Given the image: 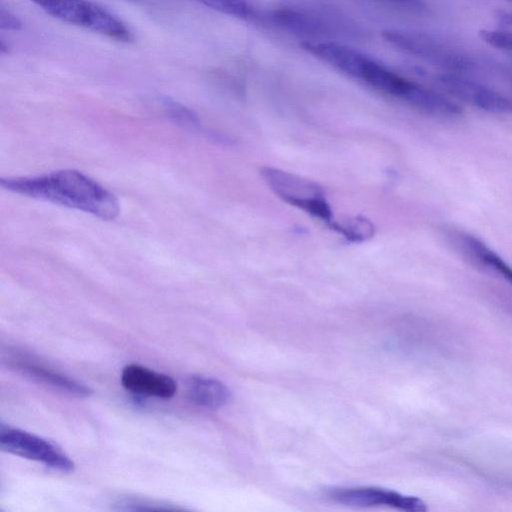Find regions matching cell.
Wrapping results in <instances>:
<instances>
[{
	"mask_svg": "<svg viewBox=\"0 0 512 512\" xmlns=\"http://www.w3.org/2000/svg\"><path fill=\"white\" fill-rule=\"evenodd\" d=\"M199 3L215 11L226 15L245 19L252 11L247 0H196Z\"/></svg>",
	"mask_w": 512,
	"mask_h": 512,
	"instance_id": "obj_17",
	"label": "cell"
},
{
	"mask_svg": "<svg viewBox=\"0 0 512 512\" xmlns=\"http://www.w3.org/2000/svg\"><path fill=\"white\" fill-rule=\"evenodd\" d=\"M0 27L5 30H19L22 28L20 19L6 9L3 4L0 6Z\"/></svg>",
	"mask_w": 512,
	"mask_h": 512,
	"instance_id": "obj_20",
	"label": "cell"
},
{
	"mask_svg": "<svg viewBox=\"0 0 512 512\" xmlns=\"http://www.w3.org/2000/svg\"><path fill=\"white\" fill-rule=\"evenodd\" d=\"M0 185L11 192L81 210L103 220L116 218L120 211L113 193L76 170L1 178Z\"/></svg>",
	"mask_w": 512,
	"mask_h": 512,
	"instance_id": "obj_1",
	"label": "cell"
},
{
	"mask_svg": "<svg viewBox=\"0 0 512 512\" xmlns=\"http://www.w3.org/2000/svg\"><path fill=\"white\" fill-rule=\"evenodd\" d=\"M6 361L10 367L21 373L63 392L78 397H86L92 393L85 384L51 368L23 351H9Z\"/></svg>",
	"mask_w": 512,
	"mask_h": 512,
	"instance_id": "obj_10",
	"label": "cell"
},
{
	"mask_svg": "<svg viewBox=\"0 0 512 512\" xmlns=\"http://www.w3.org/2000/svg\"><path fill=\"white\" fill-rule=\"evenodd\" d=\"M115 509L124 511H178L185 510L173 504L136 496H124L114 503Z\"/></svg>",
	"mask_w": 512,
	"mask_h": 512,
	"instance_id": "obj_16",
	"label": "cell"
},
{
	"mask_svg": "<svg viewBox=\"0 0 512 512\" xmlns=\"http://www.w3.org/2000/svg\"><path fill=\"white\" fill-rule=\"evenodd\" d=\"M301 47L321 61L357 79L369 58L356 49L332 40L303 41Z\"/></svg>",
	"mask_w": 512,
	"mask_h": 512,
	"instance_id": "obj_12",
	"label": "cell"
},
{
	"mask_svg": "<svg viewBox=\"0 0 512 512\" xmlns=\"http://www.w3.org/2000/svg\"><path fill=\"white\" fill-rule=\"evenodd\" d=\"M121 383L127 391L139 396L168 399L177 391L176 382L171 377L139 364L123 368Z\"/></svg>",
	"mask_w": 512,
	"mask_h": 512,
	"instance_id": "obj_13",
	"label": "cell"
},
{
	"mask_svg": "<svg viewBox=\"0 0 512 512\" xmlns=\"http://www.w3.org/2000/svg\"><path fill=\"white\" fill-rule=\"evenodd\" d=\"M512 1V0H511Z\"/></svg>",
	"mask_w": 512,
	"mask_h": 512,
	"instance_id": "obj_23",
	"label": "cell"
},
{
	"mask_svg": "<svg viewBox=\"0 0 512 512\" xmlns=\"http://www.w3.org/2000/svg\"><path fill=\"white\" fill-rule=\"evenodd\" d=\"M187 397L195 405L205 409H219L231 400V392L221 381L194 375L187 381Z\"/></svg>",
	"mask_w": 512,
	"mask_h": 512,
	"instance_id": "obj_14",
	"label": "cell"
},
{
	"mask_svg": "<svg viewBox=\"0 0 512 512\" xmlns=\"http://www.w3.org/2000/svg\"><path fill=\"white\" fill-rule=\"evenodd\" d=\"M261 176L283 201L297 207L328 226L335 220L322 187L302 176L274 167H263Z\"/></svg>",
	"mask_w": 512,
	"mask_h": 512,
	"instance_id": "obj_4",
	"label": "cell"
},
{
	"mask_svg": "<svg viewBox=\"0 0 512 512\" xmlns=\"http://www.w3.org/2000/svg\"><path fill=\"white\" fill-rule=\"evenodd\" d=\"M270 18L281 29L307 38L305 41L344 32L345 23L322 7L282 4L271 11Z\"/></svg>",
	"mask_w": 512,
	"mask_h": 512,
	"instance_id": "obj_6",
	"label": "cell"
},
{
	"mask_svg": "<svg viewBox=\"0 0 512 512\" xmlns=\"http://www.w3.org/2000/svg\"><path fill=\"white\" fill-rule=\"evenodd\" d=\"M500 18L504 23H512V14L511 13H503L500 15Z\"/></svg>",
	"mask_w": 512,
	"mask_h": 512,
	"instance_id": "obj_22",
	"label": "cell"
},
{
	"mask_svg": "<svg viewBox=\"0 0 512 512\" xmlns=\"http://www.w3.org/2000/svg\"><path fill=\"white\" fill-rule=\"evenodd\" d=\"M447 237L474 264L489 269L512 284V267L480 238L458 229L448 230Z\"/></svg>",
	"mask_w": 512,
	"mask_h": 512,
	"instance_id": "obj_11",
	"label": "cell"
},
{
	"mask_svg": "<svg viewBox=\"0 0 512 512\" xmlns=\"http://www.w3.org/2000/svg\"><path fill=\"white\" fill-rule=\"evenodd\" d=\"M50 16L121 42L133 34L114 13L90 0H30Z\"/></svg>",
	"mask_w": 512,
	"mask_h": 512,
	"instance_id": "obj_3",
	"label": "cell"
},
{
	"mask_svg": "<svg viewBox=\"0 0 512 512\" xmlns=\"http://www.w3.org/2000/svg\"><path fill=\"white\" fill-rule=\"evenodd\" d=\"M480 37L487 44L512 53V33L501 30H481Z\"/></svg>",
	"mask_w": 512,
	"mask_h": 512,
	"instance_id": "obj_19",
	"label": "cell"
},
{
	"mask_svg": "<svg viewBox=\"0 0 512 512\" xmlns=\"http://www.w3.org/2000/svg\"><path fill=\"white\" fill-rule=\"evenodd\" d=\"M359 80L431 116L453 119L463 113L461 107L450 98L397 74L371 57Z\"/></svg>",
	"mask_w": 512,
	"mask_h": 512,
	"instance_id": "obj_2",
	"label": "cell"
},
{
	"mask_svg": "<svg viewBox=\"0 0 512 512\" xmlns=\"http://www.w3.org/2000/svg\"><path fill=\"white\" fill-rule=\"evenodd\" d=\"M350 242H363L373 237L374 224L363 216L349 217L345 220H334L329 226Z\"/></svg>",
	"mask_w": 512,
	"mask_h": 512,
	"instance_id": "obj_15",
	"label": "cell"
},
{
	"mask_svg": "<svg viewBox=\"0 0 512 512\" xmlns=\"http://www.w3.org/2000/svg\"><path fill=\"white\" fill-rule=\"evenodd\" d=\"M394 5L399 7L413 10V11H421L425 9L426 5L423 0H386Z\"/></svg>",
	"mask_w": 512,
	"mask_h": 512,
	"instance_id": "obj_21",
	"label": "cell"
},
{
	"mask_svg": "<svg viewBox=\"0 0 512 512\" xmlns=\"http://www.w3.org/2000/svg\"><path fill=\"white\" fill-rule=\"evenodd\" d=\"M333 502L354 507L387 506L409 512L427 510L421 499L378 487H332L324 492Z\"/></svg>",
	"mask_w": 512,
	"mask_h": 512,
	"instance_id": "obj_8",
	"label": "cell"
},
{
	"mask_svg": "<svg viewBox=\"0 0 512 512\" xmlns=\"http://www.w3.org/2000/svg\"><path fill=\"white\" fill-rule=\"evenodd\" d=\"M382 36L398 50L443 68L446 72L462 73L474 67L469 56L429 34L388 29L383 31Z\"/></svg>",
	"mask_w": 512,
	"mask_h": 512,
	"instance_id": "obj_5",
	"label": "cell"
},
{
	"mask_svg": "<svg viewBox=\"0 0 512 512\" xmlns=\"http://www.w3.org/2000/svg\"><path fill=\"white\" fill-rule=\"evenodd\" d=\"M0 448L7 453L42 463L63 473L74 470V462L51 442L3 423L0 427Z\"/></svg>",
	"mask_w": 512,
	"mask_h": 512,
	"instance_id": "obj_7",
	"label": "cell"
},
{
	"mask_svg": "<svg viewBox=\"0 0 512 512\" xmlns=\"http://www.w3.org/2000/svg\"><path fill=\"white\" fill-rule=\"evenodd\" d=\"M438 81L450 94L486 112L512 114V99L461 73L446 72Z\"/></svg>",
	"mask_w": 512,
	"mask_h": 512,
	"instance_id": "obj_9",
	"label": "cell"
},
{
	"mask_svg": "<svg viewBox=\"0 0 512 512\" xmlns=\"http://www.w3.org/2000/svg\"><path fill=\"white\" fill-rule=\"evenodd\" d=\"M162 106L168 117L175 123L186 127H196L199 125L197 115L183 104L169 98H164Z\"/></svg>",
	"mask_w": 512,
	"mask_h": 512,
	"instance_id": "obj_18",
	"label": "cell"
}]
</instances>
